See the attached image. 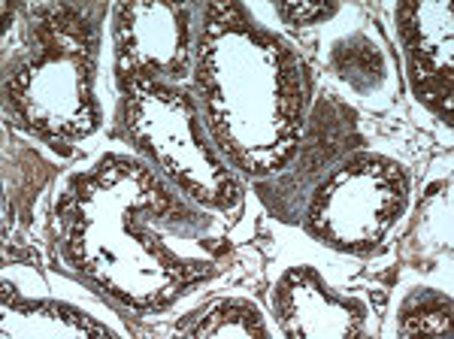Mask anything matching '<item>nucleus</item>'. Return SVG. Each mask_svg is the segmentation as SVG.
I'll return each instance as SVG.
<instances>
[{
	"instance_id": "f257e3e1",
	"label": "nucleus",
	"mask_w": 454,
	"mask_h": 339,
	"mask_svg": "<svg viewBox=\"0 0 454 339\" xmlns=\"http://www.w3.org/2000/svg\"><path fill=\"white\" fill-rule=\"evenodd\" d=\"M207 321H200L197 327H188L185 334L192 336H267L270 327L263 324V315L261 309L254 304H246V300H218L207 309L203 315Z\"/></svg>"
},
{
	"instance_id": "f03ea898",
	"label": "nucleus",
	"mask_w": 454,
	"mask_h": 339,
	"mask_svg": "<svg viewBox=\"0 0 454 339\" xmlns=\"http://www.w3.org/2000/svg\"><path fill=\"white\" fill-rule=\"evenodd\" d=\"M449 334L451 330V300L434 291H421L403 309V334Z\"/></svg>"
}]
</instances>
